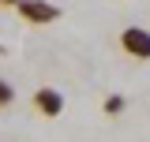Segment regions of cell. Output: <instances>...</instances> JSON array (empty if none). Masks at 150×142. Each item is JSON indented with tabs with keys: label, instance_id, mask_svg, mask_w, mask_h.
<instances>
[{
	"label": "cell",
	"instance_id": "cell-1",
	"mask_svg": "<svg viewBox=\"0 0 150 142\" xmlns=\"http://www.w3.org/2000/svg\"><path fill=\"white\" fill-rule=\"evenodd\" d=\"M15 11H19V19L30 22V26H49V22L60 19V8L49 4V0H19Z\"/></svg>",
	"mask_w": 150,
	"mask_h": 142
},
{
	"label": "cell",
	"instance_id": "cell-2",
	"mask_svg": "<svg viewBox=\"0 0 150 142\" xmlns=\"http://www.w3.org/2000/svg\"><path fill=\"white\" fill-rule=\"evenodd\" d=\"M120 53L131 60H150V30L146 26H124L120 30Z\"/></svg>",
	"mask_w": 150,
	"mask_h": 142
},
{
	"label": "cell",
	"instance_id": "cell-3",
	"mask_svg": "<svg viewBox=\"0 0 150 142\" xmlns=\"http://www.w3.org/2000/svg\"><path fill=\"white\" fill-rule=\"evenodd\" d=\"M30 105H34L38 116H45V120H56L60 112H64V93L53 86H38L34 97H30Z\"/></svg>",
	"mask_w": 150,
	"mask_h": 142
},
{
	"label": "cell",
	"instance_id": "cell-4",
	"mask_svg": "<svg viewBox=\"0 0 150 142\" xmlns=\"http://www.w3.org/2000/svg\"><path fill=\"white\" fill-rule=\"evenodd\" d=\"M101 108H105V116H120V112L128 108V97H124V93H109V97L101 101Z\"/></svg>",
	"mask_w": 150,
	"mask_h": 142
},
{
	"label": "cell",
	"instance_id": "cell-5",
	"mask_svg": "<svg viewBox=\"0 0 150 142\" xmlns=\"http://www.w3.org/2000/svg\"><path fill=\"white\" fill-rule=\"evenodd\" d=\"M11 105H15V86H11L8 79H0V112L11 108Z\"/></svg>",
	"mask_w": 150,
	"mask_h": 142
},
{
	"label": "cell",
	"instance_id": "cell-6",
	"mask_svg": "<svg viewBox=\"0 0 150 142\" xmlns=\"http://www.w3.org/2000/svg\"><path fill=\"white\" fill-rule=\"evenodd\" d=\"M15 4L19 0H0V8H11V11H15Z\"/></svg>",
	"mask_w": 150,
	"mask_h": 142
},
{
	"label": "cell",
	"instance_id": "cell-7",
	"mask_svg": "<svg viewBox=\"0 0 150 142\" xmlns=\"http://www.w3.org/2000/svg\"><path fill=\"white\" fill-rule=\"evenodd\" d=\"M0 53H4V49H0Z\"/></svg>",
	"mask_w": 150,
	"mask_h": 142
}]
</instances>
